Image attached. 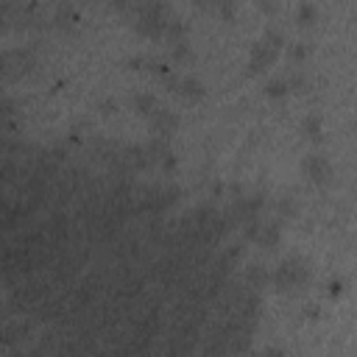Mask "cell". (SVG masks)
I'll return each mask as SVG.
<instances>
[{"label": "cell", "mask_w": 357, "mask_h": 357, "mask_svg": "<svg viewBox=\"0 0 357 357\" xmlns=\"http://www.w3.org/2000/svg\"><path fill=\"white\" fill-rule=\"evenodd\" d=\"M310 282V265L307 259H301L298 254H290L284 257L273 273H271V284L279 290V293H301Z\"/></svg>", "instance_id": "obj_1"}, {"label": "cell", "mask_w": 357, "mask_h": 357, "mask_svg": "<svg viewBox=\"0 0 357 357\" xmlns=\"http://www.w3.org/2000/svg\"><path fill=\"white\" fill-rule=\"evenodd\" d=\"M282 45H284V39H282V33H279L276 28L265 31V33L251 45V53H248V70H251V73H262V70H268V67L276 61Z\"/></svg>", "instance_id": "obj_2"}, {"label": "cell", "mask_w": 357, "mask_h": 357, "mask_svg": "<svg viewBox=\"0 0 357 357\" xmlns=\"http://www.w3.org/2000/svg\"><path fill=\"white\" fill-rule=\"evenodd\" d=\"M243 229V234L248 237V240H254L257 245H262V248H273V245H279V240H282V223L279 220H268V218H254V220H248V223H243L240 226Z\"/></svg>", "instance_id": "obj_3"}, {"label": "cell", "mask_w": 357, "mask_h": 357, "mask_svg": "<svg viewBox=\"0 0 357 357\" xmlns=\"http://www.w3.org/2000/svg\"><path fill=\"white\" fill-rule=\"evenodd\" d=\"M301 173L312 184H326L332 178V165H329V159L324 153H307L301 159Z\"/></svg>", "instance_id": "obj_4"}, {"label": "cell", "mask_w": 357, "mask_h": 357, "mask_svg": "<svg viewBox=\"0 0 357 357\" xmlns=\"http://www.w3.org/2000/svg\"><path fill=\"white\" fill-rule=\"evenodd\" d=\"M167 84H170V89H173L181 100L195 103V100H201V98H204V84H201L195 75H173Z\"/></svg>", "instance_id": "obj_5"}, {"label": "cell", "mask_w": 357, "mask_h": 357, "mask_svg": "<svg viewBox=\"0 0 357 357\" xmlns=\"http://www.w3.org/2000/svg\"><path fill=\"white\" fill-rule=\"evenodd\" d=\"M148 123H151V128H153L156 137H170V131L178 126V117H176L167 106H159V109L148 117Z\"/></svg>", "instance_id": "obj_6"}, {"label": "cell", "mask_w": 357, "mask_h": 357, "mask_svg": "<svg viewBox=\"0 0 357 357\" xmlns=\"http://www.w3.org/2000/svg\"><path fill=\"white\" fill-rule=\"evenodd\" d=\"M195 6H201L204 11H212L215 17H220V20H234V14H237V0H192Z\"/></svg>", "instance_id": "obj_7"}, {"label": "cell", "mask_w": 357, "mask_h": 357, "mask_svg": "<svg viewBox=\"0 0 357 357\" xmlns=\"http://www.w3.org/2000/svg\"><path fill=\"white\" fill-rule=\"evenodd\" d=\"M243 282H245L248 287L259 290V287H265V284L271 282V273H268V268H265V265L254 262V265H248V268H245V273H243Z\"/></svg>", "instance_id": "obj_8"}, {"label": "cell", "mask_w": 357, "mask_h": 357, "mask_svg": "<svg viewBox=\"0 0 357 357\" xmlns=\"http://www.w3.org/2000/svg\"><path fill=\"white\" fill-rule=\"evenodd\" d=\"M31 64H33V56L28 50H11V53H6V75H11L14 67H17V73H25Z\"/></svg>", "instance_id": "obj_9"}, {"label": "cell", "mask_w": 357, "mask_h": 357, "mask_svg": "<svg viewBox=\"0 0 357 357\" xmlns=\"http://www.w3.org/2000/svg\"><path fill=\"white\" fill-rule=\"evenodd\" d=\"M131 106H134V112H139L142 117H151L162 103L156 100V95H148V92H137L134 98H131Z\"/></svg>", "instance_id": "obj_10"}, {"label": "cell", "mask_w": 357, "mask_h": 357, "mask_svg": "<svg viewBox=\"0 0 357 357\" xmlns=\"http://www.w3.org/2000/svg\"><path fill=\"white\" fill-rule=\"evenodd\" d=\"M284 92H290V78H287V75L271 78V81L265 84V95H268V98H279V95H284Z\"/></svg>", "instance_id": "obj_11"}, {"label": "cell", "mask_w": 357, "mask_h": 357, "mask_svg": "<svg viewBox=\"0 0 357 357\" xmlns=\"http://www.w3.org/2000/svg\"><path fill=\"white\" fill-rule=\"evenodd\" d=\"M318 20V8L312 6V3H301L298 8H296V22L298 25H312Z\"/></svg>", "instance_id": "obj_12"}, {"label": "cell", "mask_w": 357, "mask_h": 357, "mask_svg": "<svg viewBox=\"0 0 357 357\" xmlns=\"http://www.w3.org/2000/svg\"><path fill=\"white\" fill-rule=\"evenodd\" d=\"M301 128H304V134L307 137H321V117H315V114H310V117H304V123H301Z\"/></svg>", "instance_id": "obj_13"}, {"label": "cell", "mask_w": 357, "mask_h": 357, "mask_svg": "<svg viewBox=\"0 0 357 357\" xmlns=\"http://www.w3.org/2000/svg\"><path fill=\"white\" fill-rule=\"evenodd\" d=\"M307 50H310V47H307V42H296V45L290 47V59H296V61H298V59H304V56H307Z\"/></svg>", "instance_id": "obj_14"}, {"label": "cell", "mask_w": 357, "mask_h": 357, "mask_svg": "<svg viewBox=\"0 0 357 357\" xmlns=\"http://www.w3.org/2000/svg\"><path fill=\"white\" fill-rule=\"evenodd\" d=\"M254 3H257V6H259L265 14H273V11L279 8V0H254Z\"/></svg>", "instance_id": "obj_15"}]
</instances>
